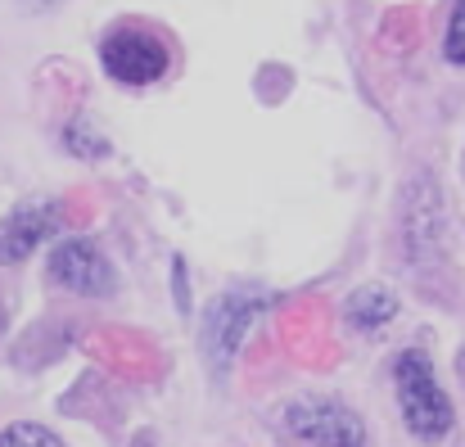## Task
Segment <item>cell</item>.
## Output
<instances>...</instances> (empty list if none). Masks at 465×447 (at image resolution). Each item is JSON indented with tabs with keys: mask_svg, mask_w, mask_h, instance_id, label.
Here are the masks:
<instances>
[{
	"mask_svg": "<svg viewBox=\"0 0 465 447\" xmlns=\"http://www.w3.org/2000/svg\"><path fill=\"white\" fill-rule=\"evenodd\" d=\"M393 384H398V407H402L407 430H411L420 443L448 439V430H452V402H448V393L439 389L434 362H430L420 348H407V353L398 357Z\"/></svg>",
	"mask_w": 465,
	"mask_h": 447,
	"instance_id": "obj_1",
	"label": "cell"
},
{
	"mask_svg": "<svg viewBox=\"0 0 465 447\" xmlns=\"http://www.w3.org/2000/svg\"><path fill=\"white\" fill-rule=\"evenodd\" d=\"M100 64L114 82L123 86H150L158 77H167L172 68V50L167 41L154 36L150 27H136V23H123L114 27L104 41H100Z\"/></svg>",
	"mask_w": 465,
	"mask_h": 447,
	"instance_id": "obj_2",
	"label": "cell"
},
{
	"mask_svg": "<svg viewBox=\"0 0 465 447\" xmlns=\"http://www.w3.org/2000/svg\"><path fill=\"white\" fill-rule=\"evenodd\" d=\"M290 439L303 447H366V425L334 398H303L285 412Z\"/></svg>",
	"mask_w": 465,
	"mask_h": 447,
	"instance_id": "obj_3",
	"label": "cell"
},
{
	"mask_svg": "<svg viewBox=\"0 0 465 447\" xmlns=\"http://www.w3.org/2000/svg\"><path fill=\"white\" fill-rule=\"evenodd\" d=\"M50 281L64 285V290H73V294H82V298H104L118 290V276H114L109 258H104L91 240H82V235L59 240V244L50 249Z\"/></svg>",
	"mask_w": 465,
	"mask_h": 447,
	"instance_id": "obj_4",
	"label": "cell"
},
{
	"mask_svg": "<svg viewBox=\"0 0 465 447\" xmlns=\"http://www.w3.org/2000/svg\"><path fill=\"white\" fill-rule=\"evenodd\" d=\"M59 231H64V204H54V199L18 204V208L0 222V267L23 263L36 244H45V240L59 235Z\"/></svg>",
	"mask_w": 465,
	"mask_h": 447,
	"instance_id": "obj_5",
	"label": "cell"
},
{
	"mask_svg": "<svg viewBox=\"0 0 465 447\" xmlns=\"http://www.w3.org/2000/svg\"><path fill=\"white\" fill-rule=\"evenodd\" d=\"M267 303H272V298L258 294V290H249V294H222L213 303L203 339H208V353L217 357V366H226V362L235 357L240 339L249 334V325L258 321V312H262Z\"/></svg>",
	"mask_w": 465,
	"mask_h": 447,
	"instance_id": "obj_6",
	"label": "cell"
},
{
	"mask_svg": "<svg viewBox=\"0 0 465 447\" xmlns=\"http://www.w3.org/2000/svg\"><path fill=\"white\" fill-rule=\"evenodd\" d=\"M398 316V298L389 294L384 285H366L348 298V321L357 330H384L389 321Z\"/></svg>",
	"mask_w": 465,
	"mask_h": 447,
	"instance_id": "obj_7",
	"label": "cell"
},
{
	"mask_svg": "<svg viewBox=\"0 0 465 447\" xmlns=\"http://www.w3.org/2000/svg\"><path fill=\"white\" fill-rule=\"evenodd\" d=\"M443 59L465 68V0L452 5V18H448V32H443Z\"/></svg>",
	"mask_w": 465,
	"mask_h": 447,
	"instance_id": "obj_8",
	"label": "cell"
},
{
	"mask_svg": "<svg viewBox=\"0 0 465 447\" xmlns=\"http://www.w3.org/2000/svg\"><path fill=\"white\" fill-rule=\"evenodd\" d=\"M0 447H64L45 425H9L5 434H0Z\"/></svg>",
	"mask_w": 465,
	"mask_h": 447,
	"instance_id": "obj_9",
	"label": "cell"
},
{
	"mask_svg": "<svg viewBox=\"0 0 465 447\" xmlns=\"http://www.w3.org/2000/svg\"><path fill=\"white\" fill-rule=\"evenodd\" d=\"M64 145L73 149V154H82V158H100V154H109L104 136H95L91 123H73V127L64 132Z\"/></svg>",
	"mask_w": 465,
	"mask_h": 447,
	"instance_id": "obj_10",
	"label": "cell"
}]
</instances>
